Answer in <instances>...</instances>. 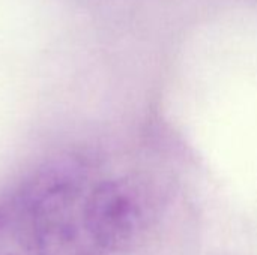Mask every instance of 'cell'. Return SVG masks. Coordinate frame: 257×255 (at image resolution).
I'll list each match as a JSON object with an SVG mask.
<instances>
[{
  "label": "cell",
  "mask_w": 257,
  "mask_h": 255,
  "mask_svg": "<svg viewBox=\"0 0 257 255\" xmlns=\"http://www.w3.org/2000/svg\"><path fill=\"white\" fill-rule=\"evenodd\" d=\"M87 173L71 155L50 158L36 167L17 188L30 209L38 255H95L83 219Z\"/></svg>",
  "instance_id": "cell-1"
},
{
  "label": "cell",
  "mask_w": 257,
  "mask_h": 255,
  "mask_svg": "<svg viewBox=\"0 0 257 255\" xmlns=\"http://www.w3.org/2000/svg\"><path fill=\"white\" fill-rule=\"evenodd\" d=\"M161 197L149 183L122 177L98 183L83 201L84 225L99 251L137 248L157 222Z\"/></svg>",
  "instance_id": "cell-2"
},
{
  "label": "cell",
  "mask_w": 257,
  "mask_h": 255,
  "mask_svg": "<svg viewBox=\"0 0 257 255\" xmlns=\"http://www.w3.org/2000/svg\"><path fill=\"white\" fill-rule=\"evenodd\" d=\"M0 255H38L33 216L17 189L0 195Z\"/></svg>",
  "instance_id": "cell-3"
}]
</instances>
